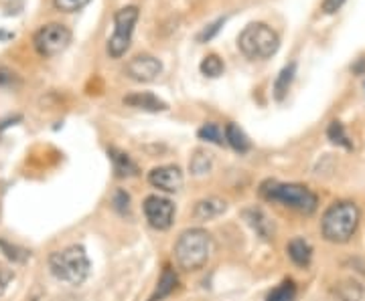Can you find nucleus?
<instances>
[{
  "label": "nucleus",
  "mask_w": 365,
  "mask_h": 301,
  "mask_svg": "<svg viewBox=\"0 0 365 301\" xmlns=\"http://www.w3.org/2000/svg\"><path fill=\"white\" fill-rule=\"evenodd\" d=\"M343 4H345V0H323L321 11H323L325 15H335L337 11H341Z\"/></svg>",
  "instance_id": "obj_30"
},
{
  "label": "nucleus",
  "mask_w": 365,
  "mask_h": 301,
  "mask_svg": "<svg viewBox=\"0 0 365 301\" xmlns=\"http://www.w3.org/2000/svg\"><path fill=\"white\" fill-rule=\"evenodd\" d=\"M240 51L252 61H266L280 49V37L266 23H249L237 37Z\"/></svg>",
  "instance_id": "obj_3"
},
{
  "label": "nucleus",
  "mask_w": 365,
  "mask_h": 301,
  "mask_svg": "<svg viewBox=\"0 0 365 301\" xmlns=\"http://www.w3.org/2000/svg\"><path fill=\"white\" fill-rule=\"evenodd\" d=\"M177 286H179L177 271L173 269L171 265H165V267H163V273H161V279H159V283H156V289H154V293L150 295L149 301L166 300L168 295H173V293H175Z\"/></svg>",
  "instance_id": "obj_14"
},
{
  "label": "nucleus",
  "mask_w": 365,
  "mask_h": 301,
  "mask_svg": "<svg viewBox=\"0 0 365 301\" xmlns=\"http://www.w3.org/2000/svg\"><path fill=\"white\" fill-rule=\"evenodd\" d=\"M197 136H199V140H203V142H211L217 143V146H223L225 143L223 129L217 126V124H205L203 127H199Z\"/></svg>",
  "instance_id": "obj_23"
},
{
  "label": "nucleus",
  "mask_w": 365,
  "mask_h": 301,
  "mask_svg": "<svg viewBox=\"0 0 365 301\" xmlns=\"http://www.w3.org/2000/svg\"><path fill=\"white\" fill-rule=\"evenodd\" d=\"M353 71H355V73H364V71H365V59H361L359 63L355 65V67H353Z\"/></svg>",
  "instance_id": "obj_32"
},
{
  "label": "nucleus",
  "mask_w": 365,
  "mask_h": 301,
  "mask_svg": "<svg viewBox=\"0 0 365 301\" xmlns=\"http://www.w3.org/2000/svg\"><path fill=\"white\" fill-rule=\"evenodd\" d=\"M124 105L128 108H134V110H142V111H165L166 103L163 99L154 96V94H149V91H138V94H130V96L124 97Z\"/></svg>",
  "instance_id": "obj_11"
},
{
  "label": "nucleus",
  "mask_w": 365,
  "mask_h": 301,
  "mask_svg": "<svg viewBox=\"0 0 365 301\" xmlns=\"http://www.w3.org/2000/svg\"><path fill=\"white\" fill-rule=\"evenodd\" d=\"M124 73L132 81H136V83H150V81H154L163 73V63L156 57L149 55V53H142V55L132 57L126 63Z\"/></svg>",
  "instance_id": "obj_9"
},
{
  "label": "nucleus",
  "mask_w": 365,
  "mask_h": 301,
  "mask_svg": "<svg viewBox=\"0 0 365 301\" xmlns=\"http://www.w3.org/2000/svg\"><path fill=\"white\" fill-rule=\"evenodd\" d=\"M260 194L266 200L280 203L288 208L299 210L302 214H313L318 206V198L315 192L302 184H283L276 180H266L260 186Z\"/></svg>",
  "instance_id": "obj_4"
},
{
  "label": "nucleus",
  "mask_w": 365,
  "mask_h": 301,
  "mask_svg": "<svg viewBox=\"0 0 365 301\" xmlns=\"http://www.w3.org/2000/svg\"><path fill=\"white\" fill-rule=\"evenodd\" d=\"M357 226L359 208L349 200H341L325 210L321 221V233L329 243H347L355 235Z\"/></svg>",
  "instance_id": "obj_2"
},
{
  "label": "nucleus",
  "mask_w": 365,
  "mask_h": 301,
  "mask_svg": "<svg viewBox=\"0 0 365 301\" xmlns=\"http://www.w3.org/2000/svg\"><path fill=\"white\" fill-rule=\"evenodd\" d=\"M33 301H39V300H33Z\"/></svg>",
  "instance_id": "obj_33"
},
{
  "label": "nucleus",
  "mask_w": 365,
  "mask_h": 301,
  "mask_svg": "<svg viewBox=\"0 0 365 301\" xmlns=\"http://www.w3.org/2000/svg\"><path fill=\"white\" fill-rule=\"evenodd\" d=\"M228 210V205L225 200L217 198V196H209V198H201L199 203L193 208V217L197 221H211V219H217L221 217L223 212Z\"/></svg>",
  "instance_id": "obj_12"
},
{
  "label": "nucleus",
  "mask_w": 365,
  "mask_h": 301,
  "mask_svg": "<svg viewBox=\"0 0 365 301\" xmlns=\"http://www.w3.org/2000/svg\"><path fill=\"white\" fill-rule=\"evenodd\" d=\"M49 269L59 281H66L69 286H82L89 275V259L82 245H71L63 251L51 253Z\"/></svg>",
  "instance_id": "obj_5"
},
{
  "label": "nucleus",
  "mask_w": 365,
  "mask_h": 301,
  "mask_svg": "<svg viewBox=\"0 0 365 301\" xmlns=\"http://www.w3.org/2000/svg\"><path fill=\"white\" fill-rule=\"evenodd\" d=\"M0 249L4 251V255H6L11 261H15V263H23V261H27V257H29V251L18 249L17 245H8L6 241H0Z\"/></svg>",
  "instance_id": "obj_26"
},
{
  "label": "nucleus",
  "mask_w": 365,
  "mask_h": 301,
  "mask_svg": "<svg viewBox=\"0 0 365 301\" xmlns=\"http://www.w3.org/2000/svg\"><path fill=\"white\" fill-rule=\"evenodd\" d=\"M223 25H225V18H217L216 23L207 25V27L197 34V41H199V43H207V41H211L217 32L221 31V27H223Z\"/></svg>",
  "instance_id": "obj_27"
},
{
  "label": "nucleus",
  "mask_w": 365,
  "mask_h": 301,
  "mask_svg": "<svg viewBox=\"0 0 365 301\" xmlns=\"http://www.w3.org/2000/svg\"><path fill=\"white\" fill-rule=\"evenodd\" d=\"M286 251H288V257L292 259V263L299 265V267H307V265L311 263V259H313V249H311V245L300 237L292 238V241L288 243Z\"/></svg>",
  "instance_id": "obj_16"
},
{
  "label": "nucleus",
  "mask_w": 365,
  "mask_h": 301,
  "mask_svg": "<svg viewBox=\"0 0 365 301\" xmlns=\"http://www.w3.org/2000/svg\"><path fill=\"white\" fill-rule=\"evenodd\" d=\"M295 75H297V63H288L286 67H283V71L278 73V77L274 81V97H276V101H283L284 97L288 96L290 85L295 81Z\"/></svg>",
  "instance_id": "obj_17"
},
{
  "label": "nucleus",
  "mask_w": 365,
  "mask_h": 301,
  "mask_svg": "<svg viewBox=\"0 0 365 301\" xmlns=\"http://www.w3.org/2000/svg\"><path fill=\"white\" fill-rule=\"evenodd\" d=\"M149 184L163 192H179L182 188V172L179 166H159L149 172Z\"/></svg>",
  "instance_id": "obj_10"
},
{
  "label": "nucleus",
  "mask_w": 365,
  "mask_h": 301,
  "mask_svg": "<svg viewBox=\"0 0 365 301\" xmlns=\"http://www.w3.org/2000/svg\"><path fill=\"white\" fill-rule=\"evenodd\" d=\"M17 83V73H13L6 67H0V87H8Z\"/></svg>",
  "instance_id": "obj_29"
},
{
  "label": "nucleus",
  "mask_w": 365,
  "mask_h": 301,
  "mask_svg": "<svg viewBox=\"0 0 365 301\" xmlns=\"http://www.w3.org/2000/svg\"><path fill=\"white\" fill-rule=\"evenodd\" d=\"M108 156H110L112 164H114V172H116L120 178H128V176L138 174V166H136L132 162V158H130L128 154H124L122 150L110 148V150H108Z\"/></svg>",
  "instance_id": "obj_15"
},
{
  "label": "nucleus",
  "mask_w": 365,
  "mask_h": 301,
  "mask_svg": "<svg viewBox=\"0 0 365 301\" xmlns=\"http://www.w3.org/2000/svg\"><path fill=\"white\" fill-rule=\"evenodd\" d=\"M214 253V238L203 229L185 231L175 243V261L182 271L203 269Z\"/></svg>",
  "instance_id": "obj_1"
},
{
  "label": "nucleus",
  "mask_w": 365,
  "mask_h": 301,
  "mask_svg": "<svg viewBox=\"0 0 365 301\" xmlns=\"http://www.w3.org/2000/svg\"><path fill=\"white\" fill-rule=\"evenodd\" d=\"M244 219L248 221L249 226L262 238L270 241V238L274 237V222L268 219V214L262 208H248V210H244Z\"/></svg>",
  "instance_id": "obj_13"
},
{
  "label": "nucleus",
  "mask_w": 365,
  "mask_h": 301,
  "mask_svg": "<svg viewBox=\"0 0 365 301\" xmlns=\"http://www.w3.org/2000/svg\"><path fill=\"white\" fill-rule=\"evenodd\" d=\"M138 16H140V11L134 4L122 6L114 13V34L108 39V45H106V51L112 59H122L126 51L130 49Z\"/></svg>",
  "instance_id": "obj_6"
},
{
  "label": "nucleus",
  "mask_w": 365,
  "mask_h": 301,
  "mask_svg": "<svg viewBox=\"0 0 365 301\" xmlns=\"http://www.w3.org/2000/svg\"><path fill=\"white\" fill-rule=\"evenodd\" d=\"M144 217L152 229L156 231H168L173 226V221H175V205L168 200V198H163L159 194H152L144 200Z\"/></svg>",
  "instance_id": "obj_8"
},
{
  "label": "nucleus",
  "mask_w": 365,
  "mask_h": 301,
  "mask_svg": "<svg viewBox=\"0 0 365 301\" xmlns=\"http://www.w3.org/2000/svg\"><path fill=\"white\" fill-rule=\"evenodd\" d=\"M13 277H15V273L8 269H0V295L6 291V287H8V283L13 281Z\"/></svg>",
  "instance_id": "obj_31"
},
{
  "label": "nucleus",
  "mask_w": 365,
  "mask_h": 301,
  "mask_svg": "<svg viewBox=\"0 0 365 301\" xmlns=\"http://www.w3.org/2000/svg\"><path fill=\"white\" fill-rule=\"evenodd\" d=\"M211 168H214V154L207 150H195V154L191 156V162H189L191 174L205 176L211 172Z\"/></svg>",
  "instance_id": "obj_19"
},
{
  "label": "nucleus",
  "mask_w": 365,
  "mask_h": 301,
  "mask_svg": "<svg viewBox=\"0 0 365 301\" xmlns=\"http://www.w3.org/2000/svg\"><path fill=\"white\" fill-rule=\"evenodd\" d=\"M92 0H53V6L59 11V13H78L85 8Z\"/></svg>",
  "instance_id": "obj_25"
},
{
  "label": "nucleus",
  "mask_w": 365,
  "mask_h": 301,
  "mask_svg": "<svg viewBox=\"0 0 365 301\" xmlns=\"http://www.w3.org/2000/svg\"><path fill=\"white\" fill-rule=\"evenodd\" d=\"M223 136H225V143H230L233 150L240 152V154H246L252 148V143H249L248 136L244 134V129L240 126H235V124H228L225 129H223Z\"/></svg>",
  "instance_id": "obj_18"
},
{
  "label": "nucleus",
  "mask_w": 365,
  "mask_h": 301,
  "mask_svg": "<svg viewBox=\"0 0 365 301\" xmlns=\"http://www.w3.org/2000/svg\"><path fill=\"white\" fill-rule=\"evenodd\" d=\"M112 203H114V208H116L120 214H126L130 210V196H128L126 191H116Z\"/></svg>",
  "instance_id": "obj_28"
},
{
  "label": "nucleus",
  "mask_w": 365,
  "mask_h": 301,
  "mask_svg": "<svg viewBox=\"0 0 365 301\" xmlns=\"http://www.w3.org/2000/svg\"><path fill=\"white\" fill-rule=\"evenodd\" d=\"M327 138H329L335 146H341V148H345V150H351V148H353V142H351V138H349L347 129H345V126H343L341 122H331V124H329V127H327Z\"/></svg>",
  "instance_id": "obj_20"
},
{
  "label": "nucleus",
  "mask_w": 365,
  "mask_h": 301,
  "mask_svg": "<svg viewBox=\"0 0 365 301\" xmlns=\"http://www.w3.org/2000/svg\"><path fill=\"white\" fill-rule=\"evenodd\" d=\"M295 297H297V286L292 279H286L268 293L266 301H295Z\"/></svg>",
  "instance_id": "obj_21"
},
{
  "label": "nucleus",
  "mask_w": 365,
  "mask_h": 301,
  "mask_svg": "<svg viewBox=\"0 0 365 301\" xmlns=\"http://www.w3.org/2000/svg\"><path fill=\"white\" fill-rule=\"evenodd\" d=\"M71 31L61 23H49L43 25L39 31L35 32L33 47L41 57H55L63 53L69 43H71Z\"/></svg>",
  "instance_id": "obj_7"
},
{
  "label": "nucleus",
  "mask_w": 365,
  "mask_h": 301,
  "mask_svg": "<svg viewBox=\"0 0 365 301\" xmlns=\"http://www.w3.org/2000/svg\"><path fill=\"white\" fill-rule=\"evenodd\" d=\"M199 69L205 77L216 79V77H219V75H223L225 65H223V61H221V57H217V55H207V57L201 61Z\"/></svg>",
  "instance_id": "obj_22"
},
{
  "label": "nucleus",
  "mask_w": 365,
  "mask_h": 301,
  "mask_svg": "<svg viewBox=\"0 0 365 301\" xmlns=\"http://www.w3.org/2000/svg\"><path fill=\"white\" fill-rule=\"evenodd\" d=\"M364 295V289L355 281H345L339 286V297L343 301H359Z\"/></svg>",
  "instance_id": "obj_24"
}]
</instances>
